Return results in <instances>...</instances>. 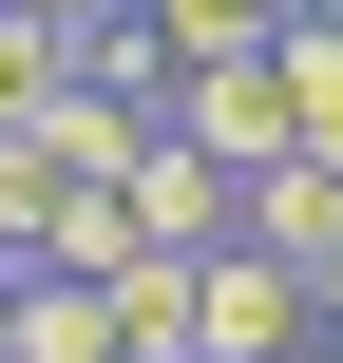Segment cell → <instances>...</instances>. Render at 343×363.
Masks as SVG:
<instances>
[{"instance_id": "obj_1", "label": "cell", "mask_w": 343, "mask_h": 363, "mask_svg": "<svg viewBox=\"0 0 343 363\" xmlns=\"http://www.w3.org/2000/svg\"><path fill=\"white\" fill-rule=\"evenodd\" d=\"M153 134H191L210 172H267V153H286V77H267V38H229V57H172Z\"/></svg>"}, {"instance_id": "obj_2", "label": "cell", "mask_w": 343, "mask_h": 363, "mask_svg": "<svg viewBox=\"0 0 343 363\" xmlns=\"http://www.w3.org/2000/svg\"><path fill=\"white\" fill-rule=\"evenodd\" d=\"M191 345L210 363H306L325 306H306V268H267V249H191Z\"/></svg>"}, {"instance_id": "obj_3", "label": "cell", "mask_w": 343, "mask_h": 363, "mask_svg": "<svg viewBox=\"0 0 343 363\" xmlns=\"http://www.w3.org/2000/svg\"><path fill=\"white\" fill-rule=\"evenodd\" d=\"M229 249L325 268V249H343V153H267V172H229Z\"/></svg>"}, {"instance_id": "obj_4", "label": "cell", "mask_w": 343, "mask_h": 363, "mask_svg": "<svg viewBox=\"0 0 343 363\" xmlns=\"http://www.w3.org/2000/svg\"><path fill=\"white\" fill-rule=\"evenodd\" d=\"M115 211H134V249H229V172L191 134H134L115 153Z\"/></svg>"}, {"instance_id": "obj_5", "label": "cell", "mask_w": 343, "mask_h": 363, "mask_svg": "<svg viewBox=\"0 0 343 363\" xmlns=\"http://www.w3.org/2000/svg\"><path fill=\"white\" fill-rule=\"evenodd\" d=\"M0 363H134V345H115V287L19 268V287H0Z\"/></svg>"}, {"instance_id": "obj_6", "label": "cell", "mask_w": 343, "mask_h": 363, "mask_svg": "<svg viewBox=\"0 0 343 363\" xmlns=\"http://www.w3.org/2000/svg\"><path fill=\"white\" fill-rule=\"evenodd\" d=\"M76 96H115V115H153V96H172V38H153V19L115 0V19L76 38Z\"/></svg>"}, {"instance_id": "obj_7", "label": "cell", "mask_w": 343, "mask_h": 363, "mask_svg": "<svg viewBox=\"0 0 343 363\" xmlns=\"http://www.w3.org/2000/svg\"><path fill=\"white\" fill-rule=\"evenodd\" d=\"M38 268H76V287H95V268H134V211H115V172H76V191H57Z\"/></svg>"}, {"instance_id": "obj_8", "label": "cell", "mask_w": 343, "mask_h": 363, "mask_svg": "<svg viewBox=\"0 0 343 363\" xmlns=\"http://www.w3.org/2000/svg\"><path fill=\"white\" fill-rule=\"evenodd\" d=\"M57 134H0V268H38V230H57Z\"/></svg>"}, {"instance_id": "obj_9", "label": "cell", "mask_w": 343, "mask_h": 363, "mask_svg": "<svg viewBox=\"0 0 343 363\" xmlns=\"http://www.w3.org/2000/svg\"><path fill=\"white\" fill-rule=\"evenodd\" d=\"M57 96H76V38H38V19L0 0V134H38Z\"/></svg>"}, {"instance_id": "obj_10", "label": "cell", "mask_w": 343, "mask_h": 363, "mask_svg": "<svg viewBox=\"0 0 343 363\" xmlns=\"http://www.w3.org/2000/svg\"><path fill=\"white\" fill-rule=\"evenodd\" d=\"M134 19H153V38H172V57H229V38H267V19H286V0H134Z\"/></svg>"}, {"instance_id": "obj_11", "label": "cell", "mask_w": 343, "mask_h": 363, "mask_svg": "<svg viewBox=\"0 0 343 363\" xmlns=\"http://www.w3.org/2000/svg\"><path fill=\"white\" fill-rule=\"evenodd\" d=\"M19 19H38V38H95V19H115V0H19Z\"/></svg>"}, {"instance_id": "obj_12", "label": "cell", "mask_w": 343, "mask_h": 363, "mask_svg": "<svg viewBox=\"0 0 343 363\" xmlns=\"http://www.w3.org/2000/svg\"><path fill=\"white\" fill-rule=\"evenodd\" d=\"M306 306H325V325H343V249H325V268H306Z\"/></svg>"}, {"instance_id": "obj_13", "label": "cell", "mask_w": 343, "mask_h": 363, "mask_svg": "<svg viewBox=\"0 0 343 363\" xmlns=\"http://www.w3.org/2000/svg\"><path fill=\"white\" fill-rule=\"evenodd\" d=\"M306 19H343V0H306Z\"/></svg>"}, {"instance_id": "obj_14", "label": "cell", "mask_w": 343, "mask_h": 363, "mask_svg": "<svg viewBox=\"0 0 343 363\" xmlns=\"http://www.w3.org/2000/svg\"><path fill=\"white\" fill-rule=\"evenodd\" d=\"M172 363H210V345H172Z\"/></svg>"}, {"instance_id": "obj_15", "label": "cell", "mask_w": 343, "mask_h": 363, "mask_svg": "<svg viewBox=\"0 0 343 363\" xmlns=\"http://www.w3.org/2000/svg\"><path fill=\"white\" fill-rule=\"evenodd\" d=\"M0 287H19V268H0Z\"/></svg>"}]
</instances>
